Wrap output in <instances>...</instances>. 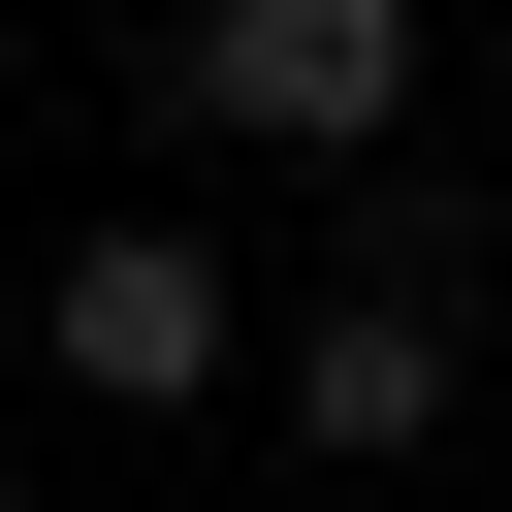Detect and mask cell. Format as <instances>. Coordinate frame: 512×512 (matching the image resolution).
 <instances>
[{
    "mask_svg": "<svg viewBox=\"0 0 512 512\" xmlns=\"http://www.w3.org/2000/svg\"><path fill=\"white\" fill-rule=\"evenodd\" d=\"M160 64H192V128H256V160H384V128H416V0H192Z\"/></svg>",
    "mask_w": 512,
    "mask_h": 512,
    "instance_id": "1",
    "label": "cell"
},
{
    "mask_svg": "<svg viewBox=\"0 0 512 512\" xmlns=\"http://www.w3.org/2000/svg\"><path fill=\"white\" fill-rule=\"evenodd\" d=\"M32 352H64L96 416H192V384H224V256H192V224H96V256H32Z\"/></svg>",
    "mask_w": 512,
    "mask_h": 512,
    "instance_id": "2",
    "label": "cell"
},
{
    "mask_svg": "<svg viewBox=\"0 0 512 512\" xmlns=\"http://www.w3.org/2000/svg\"><path fill=\"white\" fill-rule=\"evenodd\" d=\"M288 448H352V480L448 448V288H416V256H352V288L288 320Z\"/></svg>",
    "mask_w": 512,
    "mask_h": 512,
    "instance_id": "3",
    "label": "cell"
}]
</instances>
